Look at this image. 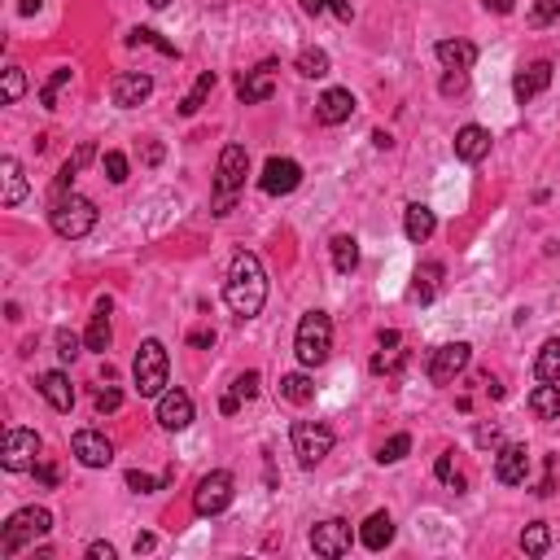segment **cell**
<instances>
[{"label":"cell","instance_id":"1","mask_svg":"<svg viewBox=\"0 0 560 560\" xmlns=\"http://www.w3.org/2000/svg\"><path fill=\"white\" fill-rule=\"evenodd\" d=\"M224 298H228V307L237 311L241 320H254L263 311V302H267V272H263L259 254L241 250L237 259H233L228 280H224Z\"/></svg>","mask_w":560,"mask_h":560},{"label":"cell","instance_id":"2","mask_svg":"<svg viewBox=\"0 0 560 560\" xmlns=\"http://www.w3.org/2000/svg\"><path fill=\"white\" fill-rule=\"evenodd\" d=\"M333 351V320L324 311H307L298 320V333H293V355L302 368H320Z\"/></svg>","mask_w":560,"mask_h":560},{"label":"cell","instance_id":"3","mask_svg":"<svg viewBox=\"0 0 560 560\" xmlns=\"http://www.w3.org/2000/svg\"><path fill=\"white\" fill-rule=\"evenodd\" d=\"M166 372H171V360H166V346L158 337L140 342L136 360H132V381H136V395L140 399H158L166 390Z\"/></svg>","mask_w":560,"mask_h":560},{"label":"cell","instance_id":"4","mask_svg":"<svg viewBox=\"0 0 560 560\" xmlns=\"http://www.w3.org/2000/svg\"><path fill=\"white\" fill-rule=\"evenodd\" d=\"M53 530V513L48 508H22V513H13L9 525H4V534H0V556L13 560L27 543H36Z\"/></svg>","mask_w":560,"mask_h":560},{"label":"cell","instance_id":"5","mask_svg":"<svg viewBox=\"0 0 560 560\" xmlns=\"http://www.w3.org/2000/svg\"><path fill=\"white\" fill-rule=\"evenodd\" d=\"M245 175H250L245 145H224L219 171H215V215H228V210H233V198H237V189L245 184Z\"/></svg>","mask_w":560,"mask_h":560},{"label":"cell","instance_id":"6","mask_svg":"<svg viewBox=\"0 0 560 560\" xmlns=\"http://www.w3.org/2000/svg\"><path fill=\"white\" fill-rule=\"evenodd\" d=\"M48 219H53V233L66 241H80L88 237L92 228H97V206L80 193H71V198H57L53 201V210H48Z\"/></svg>","mask_w":560,"mask_h":560},{"label":"cell","instance_id":"7","mask_svg":"<svg viewBox=\"0 0 560 560\" xmlns=\"http://www.w3.org/2000/svg\"><path fill=\"white\" fill-rule=\"evenodd\" d=\"M328 451H333V429L328 425H320V420H298L293 425V455H298L302 469L324 464Z\"/></svg>","mask_w":560,"mask_h":560},{"label":"cell","instance_id":"8","mask_svg":"<svg viewBox=\"0 0 560 560\" xmlns=\"http://www.w3.org/2000/svg\"><path fill=\"white\" fill-rule=\"evenodd\" d=\"M36 460H40V434L13 425V429L4 434V446H0V464H4L9 473H22V469H36Z\"/></svg>","mask_w":560,"mask_h":560},{"label":"cell","instance_id":"9","mask_svg":"<svg viewBox=\"0 0 560 560\" xmlns=\"http://www.w3.org/2000/svg\"><path fill=\"white\" fill-rule=\"evenodd\" d=\"M228 504H233V473H224V469L206 473V478L198 481V490H193V508H198V517H219Z\"/></svg>","mask_w":560,"mask_h":560},{"label":"cell","instance_id":"10","mask_svg":"<svg viewBox=\"0 0 560 560\" xmlns=\"http://www.w3.org/2000/svg\"><path fill=\"white\" fill-rule=\"evenodd\" d=\"M469 360H473V346H469V342H446V346L434 351V360H429V381H434V386H451V381L469 368Z\"/></svg>","mask_w":560,"mask_h":560},{"label":"cell","instance_id":"11","mask_svg":"<svg viewBox=\"0 0 560 560\" xmlns=\"http://www.w3.org/2000/svg\"><path fill=\"white\" fill-rule=\"evenodd\" d=\"M311 547H316V556H346L351 552V521L342 517H328L320 521V525H311Z\"/></svg>","mask_w":560,"mask_h":560},{"label":"cell","instance_id":"12","mask_svg":"<svg viewBox=\"0 0 560 560\" xmlns=\"http://www.w3.org/2000/svg\"><path fill=\"white\" fill-rule=\"evenodd\" d=\"M298 184H302V166L293 158H267L263 175H259V189H263L267 198H284V193H293Z\"/></svg>","mask_w":560,"mask_h":560},{"label":"cell","instance_id":"13","mask_svg":"<svg viewBox=\"0 0 560 560\" xmlns=\"http://www.w3.org/2000/svg\"><path fill=\"white\" fill-rule=\"evenodd\" d=\"M71 451H75V460H80L83 469H106L115 460V442L106 438L101 429H80L71 438Z\"/></svg>","mask_w":560,"mask_h":560},{"label":"cell","instance_id":"14","mask_svg":"<svg viewBox=\"0 0 560 560\" xmlns=\"http://www.w3.org/2000/svg\"><path fill=\"white\" fill-rule=\"evenodd\" d=\"M110 97H115L119 110H136L140 101L154 97V80H149L145 71H123V75H115V83H110Z\"/></svg>","mask_w":560,"mask_h":560},{"label":"cell","instance_id":"15","mask_svg":"<svg viewBox=\"0 0 560 560\" xmlns=\"http://www.w3.org/2000/svg\"><path fill=\"white\" fill-rule=\"evenodd\" d=\"M158 425L162 429H171V434L189 429V425H193V399H189L184 390H162L158 395Z\"/></svg>","mask_w":560,"mask_h":560},{"label":"cell","instance_id":"16","mask_svg":"<svg viewBox=\"0 0 560 560\" xmlns=\"http://www.w3.org/2000/svg\"><path fill=\"white\" fill-rule=\"evenodd\" d=\"M351 115H355L351 88H328L320 101H316V123H324V127H337V123H346Z\"/></svg>","mask_w":560,"mask_h":560},{"label":"cell","instance_id":"17","mask_svg":"<svg viewBox=\"0 0 560 560\" xmlns=\"http://www.w3.org/2000/svg\"><path fill=\"white\" fill-rule=\"evenodd\" d=\"M495 478L504 481V486H521V481L530 478V451L525 446H504L499 451V460H495Z\"/></svg>","mask_w":560,"mask_h":560},{"label":"cell","instance_id":"18","mask_svg":"<svg viewBox=\"0 0 560 560\" xmlns=\"http://www.w3.org/2000/svg\"><path fill=\"white\" fill-rule=\"evenodd\" d=\"M434 228H438V215L425 206V201H412L407 210H403V233L412 245H425V241L434 237Z\"/></svg>","mask_w":560,"mask_h":560},{"label":"cell","instance_id":"19","mask_svg":"<svg viewBox=\"0 0 560 560\" xmlns=\"http://www.w3.org/2000/svg\"><path fill=\"white\" fill-rule=\"evenodd\" d=\"M272 71H276V62H263L259 71H245L241 75V83H237V97L245 101V106H259V101H267L272 97Z\"/></svg>","mask_w":560,"mask_h":560},{"label":"cell","instance_id":"20","mask_svg":"<svg viewBox=\"0 0 560 560\" xmlns=\"http://www.w3.org/2000/svg\"><path fill=\"white\" fill-rule=\"evenodd\" d=\"M547 83H552V62H530L517 80H513V92H517V101L525 106V101H534L539 92H547Z\"/></svg>","mask_w":560,"mask_h":560},{"label":"cell","instance_id":"21","mask_svg":"<svg viewBox=\"0 0 560 560\" xmlns=\"http://www.w3.org/2000/svg\"><path fill=\"white\" fill-rule=\"evenodd\" d=\"M486 154H490V132H486V127L469 123V127L455 132V158L460 162H481Z\"/></svg>","mask_w":560,"mask_h":560},{"label":"cell","instance_id":"22","mask_svg":"<svg viewBox=\"0 0 560 560\" xmlns=\"http://www.w3.org/2000/svg\"><path fill=\"white\" fill-rule=\"evenodd\" d=\"M0 206H18L27 198V175H22V162L18 158H0Z\"/></svg>","mask_w":560,"mask_h":560},{"label":"cell","instance_id":"23","mask_svg":"<svg viewBox=\"0 0 560 560\" xmlns=\"http://www.w3.org/2000/svg\"><path fill=\"white\" fill-rule=\"evenodd\" d=\"M40 395L53 403L57 412H71V407H75V386H71V377H66V372H57V368L40 377Z\"/></svg>","mask_w":560,"mask_h":560},{"label":"cell","instance_id":"24","mask_svg":"<svg viewBox=\"0 0 560 560\" xmlns=\"http://www.w3.org/2000/svg\"><path fill=\"white\" fill-rule=\"evenodd\" d=\"M434 53H438V62L446 71H469L478 62V44H469V40H438Z\"/></svg>","mask_w":560,"mask_h":560},{"label":"cell","instance_id":"25","mask_svg":"<svg viewBox=\"0 0 560 560\" xmlns=\"http://www.w3.org/2000/svg\"><path fill=\"white\" fill-rule=\"evenodd\" d=\"M390 539H395V521H390V513H372V517L363 521L360 543L368 547V552H381V547H390Z\"/></svg>","mask_w":560,"mask_h":560},{"label":"cell","instance_id":"26","mask_svg":"<svg viewBox=\"0 0 560 560\" xmlns=\"http://www.w3.org/2000/svg\"><path fill=\"white\" fill-rule=\"evenodd\" d=\"M106 311H110V298H101V302H97V316L88 320V333H83V346H88V351H106V346H110V337H115V333H110V316H106Z\"/></svg>","mask_w":560,"mask_h":560},{"label":"cell","instance_id":"27","mask_svg":"<svg viewBox=\"0 0 560 560\" xmlns=\"http://www.w3.org/2000/svg\"><path fill=\"white\" fill-rule=\"evenodd\" d=\"M328 250H333V267H337L342 276H351V272L360 267V241H355V237L337 233V237L328 241Z\"/></svg>","mask_w":560,"mask_h":560},{"label":"cell","instance_id":"28","mask_svg":"<svg viewBox=\"0 0 560 560\" xmlns=\"http://www.w3.org/2000/svg\"><path fill=\"white\" fill-rule=\"evenodd\" d=\"M530 412H534L539 420H560V386L543 381V386L530 395Z\"/></svg>","mask_w":560,"mask_h":560},{"label":"cell","instance_id":"29","mask_svg":"<svg viewBox=\"0 0 560 560\" xmlns=\"http://www.w3.org/2000/svg\"><path fill=\"white\" fill-rule=\"evenodd\" d=\"M552 547V525L547 521H530L525 530H521V552L525 556H543Z\"/></svg>","mask_w":560,"mask_h":560},{"label":"cell","instance_id":"30","mask_svg":"<svg viewBox=\"0 0 560 560\" xmlns=\"http://www.w3.org/2000/svg\"><path fill=\"white\" fill-rule=\"evenodd\" d=\"M534 377H539V381H552V386L560 381V342H556V337L539 346V360H534Z\"/></svg>","mask_w":560,"mask_h":560},{"label":"cell","instance_id":"31","mask_svg":"<svg viewBox=\"0 0 560 560\" xmlns=\"http://www.w3.org/2000/svg\"><path fill=\"white\" fill-rule=\"evenodd\" d=\"M280 399L311 403V399H316V381H311L307 372H289V377H280Z\"/></svg>","mask_w":560,"mask_h":560},{"label":"cell","instance_id":"32","mask_svg":"<svg viewBox=\"0 0 560 560\" xmlns=\"http://www.w3.org/2000/svg\"><path fill=\"white\" fill-rule=\"evenodd\" d=\"M328 66H333V62H328L324 48H302V53H298V75H307V80H324Z\"/></svg>","mask_w":560,"mask_h":560},{"label":"cell","instance_id":"33","mask_svg":"<svg viewBox=\"0 0 560 560\" xmlns=\"http://www.w3.org/2000/svg\"><path fill=\"white\" fill-rule=\"evenodd\" d=\"M438 280H442V263H425V267H420V276H416V298H420V302H434Z\"/></svg>","mask_w":560,"mask_h":560},{"label":"cell","instance_id":"34","mask_svg":"<svg viewBox=\"0 0 560 560\" xmlns=\"http://www.w3.org/2000/svg\"><path fill=\"white\" fill-rule=\"evenodd\" d=\"M210 88H215V75L206 71V75H201V80L193 83V92H189V97L180 101V115H198L201 106H206V97H210Z\"/></svg>","mask_w":560,"mask_h":560},{"label":"cell","instance_id":"35","mask_svg":"<svg viewBox=\"0 0 560 560\" xmlns=\"http://www.w3.org/2000/svg\"><path fill=\"white\" fill-rule=\"evenodd\" d=\"M127 44H132V48H140V44H149V48H158L162 57H175V44L158 40V31H149V27H136V31H127Z\"/></svg>","mask_w":560,"mask_h":560},{"label":"cell","instance_id":"36","mask_svg":"<svg viewBox=\"0 0 560 560\" xmlns=\"http://www.w3.org/2000/svg\"><path fill=\"white\" fill-rule=\"evenodd\" d=\"M560 18V0H534L530 4V27H552Z\"/></svg>","mask_w":560,"mask_h":560},{"label":"cell","instance_id":"37","mask_svg":"<svg viewBox=\"0 0 560 560\" xmlns=\"http://www.w3.org/2000/svg\"><path fill=\"white\" fill-rule=\"evenodd\" d=\"M302 9H307V13H324V9H333L342 22H351V18H355L351 0H302Z\"/></svg>","mask_w":560,"mask_h":560},{"label":"cell","instance_id":"38","mask_svg":"<svg viewBox=\"0 0 560 560\" xmlns=\"http://www.w3.org/2000/svg\"><path fill=\"white\" fill-rule=\"evenodd\" d=\"M66 83H71V71H66V66H62V71H53V80L40 88V106H44V110H53V106H57V92H62Z\"/></svg>","mask_w":560,"mask_h":560},{"label":"cell","instance_id":"39","mask_svg":"<svg viewBox=\"0 0 560 560\" xmlns=\"http://www.w3.org/2000/svg\"><path fill=\"white\" fill-rule=\"evenodd\" d=\"M101 171H106L110 184H123L127 180V158H123L119 149H110V154H101Z\"/></svg>","mask_w":560,"mask_h":560},{"label":"cell","instance_id":"40","mask_svg":"<svg viewBox=\"0 0 560 560\" xmlns=\"http://www.w3.org/2000/svg\"><path fill=\"white\" fill-rule=\"evenodd\" d=\"M407 451H412V438H407V434H395V438L381 446V455H377V460H381V464H399Z\"/></svg>","mask_w":560,"mask_h":560},{"label":"cell","instance_id":"41","mask_svg":"<svg viewBox=\"0 0 560 560\" xmlns=\"http://www.w3.org/2000/svg\"><path fill=\"white\" fill-rule=\"evenodd\" d=\"M22 88H27V75H22V66H9V71H4V106H13V101L22 97Z\"/></svg>","mask_w":560,"mask_h":560},{"label":"cell","instance_id":"42","mask_svg":"<svg viewBox=\"0 0 560 560\" xmlns=\"http://www.w3.org/2000/svg\"><path fill=\"white\" fill-rule=\"evenodd\" d=\"M451 455H455V451H442V455H438V464H434V473H438V481H446L451 490H460L464 481L455 478V460H451Z\"/></svg>","mask_w":560,"mask_h":560},{"label":"cell","instance_id":"43","mask_svg":"<svg viewBox=\"0 0 560 560\" xmlns=\"http://www.w3.org/2000/svg\"><path fill=\"white\" fill-rule=\"evenodd\" d=\"M97 158V145H92V140H83L80 149H75V154H71V158L62 162V166H66V171H71V175H80L83 166H88V162Z\"/></svg>","mask_w":560,"mask_h":560},{"label":"cell","instance_id":"44","mask_svg":"<svg viewBox=\"0 0 560 560\" xmlns=\"http://www.w3.org/2000/svg\"><path fill=\"white\" fill-rule=\"evenodd\" d=\"M259 381H263L259 372H241L237 381H233V395H237L241 403H250V399H254V395H259Z\"/></svg>","mask_w":560,"mask_h":560},{"label":"cell","instance_id":"45","mask_svg":"<svg viewBox=\"0 0 560 560\" xmlns=\"http://www.w3.org/2000/svg\"><path fill=\"white\" fill-rule=\"evenodd\" d=\"M57 355H62L66 363H75V360H80V337L62 328V333H57Z\"/></svg>","mask_w":560,"mask_h":560},{"label":"cell","instance_id":"46","mask_svg":"<svg viewBox=\"0 0 560 560\" xmlns=\"http://www.w3.org/2000/svg\"><path fill=\"white\" fill-rule=\"evenodd\" d=\"M127 486H132V490H140V495H154V490H162L166 481H154V478H149V473H140V469H132V473H127Z\"/></svg>","mask_w":560,"mask_h":560},{"label":"cell","instance_id":"47","mask_svg":"<svg viewBox=\"0 0 560 560\" xmlns=\"http://www.w3.org/2000/svg\"><path fill=\"white\" fill-rule=\"evenodd\" d=\"M119 407H123V390L106 386V390L97 395V412H101V416H110V412H119Z\"/></svg>","mask_w":560,"mask_h":560},{"label":"cell","instance_id":"48","mask_svg":"<svg viewBox=\"0 0 560 560\" xmlns=\"http://www.w3.org/2000/svg\"><path fill=\"white\" fill-rule=\"evenodd\" d=\"M464 71H446V80H442V97H455V92H464Z\"/></svg>","mask_w":560,"mask_h":560},{"label":"cell","instance_id":"49","mask_svg":"<svg viewBox=\"0 0 560 560\" xmlns=\"http://www.w3.org/2000/svg\"><path fill=\"white\" fill-rule=\"evenodd\" d=\"M36 478H40L44 486H57V469H53L48 460H36Z\"/></svg>","mask_w":560,"mask_h":560},{"label":"cell","instance_id":"50","mask_svg":"<svg viewBox=\"0 0 560 560\" xmlns=\"http://www.w3.org/2000/svg\"><path fill=\"white\" fill-rule=\"evenodd\" d=\"M140 158L149 162V166H158V162H162V145H158V140H145V149H140Z\"/></svg>","mask_w":560,"mask_h":560},{"label":"cell","instance_id":"51","mask_svg":"<svg viewBox=\"0 0 560 560\" xmlns=\"http://www.w3.org/2000/svg\"><path fill=\"white\" fill-rule=\"evenodd\" d=\"M377 342H381V351H395V346H399L403 337L395 333V328H381V333H377Z\"/></svg>","mask_w":560,"mask_h":560},{"label":"cell","instance_id":"52","mask_svg":"<svg viewBox=\"0 0 560 560\" xmlns=\"http://www.w3.org/2000/svg\"><path fill=\"white\" fill-rule=\"evenodd\" d=\"M88 560H115V547H110V543H92V547H88Z\"/></svg>","mask_w":560,"mask_h":560},{"label":"cell","instance_id":"53","mask_svg":"<svg viewBox=\"0 0 560 560\" xmlns=\"http://www.w3.org/2000/svg\"><path fill=\"white\" fill-rule=\"evenodd\" d=\"M189 342H193V346H215V328H198Z\"/></svg>","mask_w":560,"mask_h":560},{"label":"cell","instance_id":"54","mask_svg":"<svg viewBox=\"0 0 560 560\" xmlns=\"http://www.w3.org/2000/svg\"><path fill=\"white\" fill-rule=\"evenodd\" d=\"M499 442V429L490 425V429H478V446H495Z\"/></svg>","mask_w":560,"mask_h":560},{"label":"cell","instance_id":"55","mask_svg":"<svg viewBox=\"0 0 560 560\" xmlns=\"http://www.w3.org/2000/svg\"><path fill=\"white\" fill-rule=\"evenodd\" d=\"M154 543H158L154 534H136V556H140V552H154Z\"/></svg>","mask_w":560,"mask_h":560},{"label":"cell","instance_id":"56","mask_svg":"<svg viewBox=\"0 0 560 560\" xmlns=\"http://www.w3.org/2000/svg\"><path fill=\"white\" fill-rule=\"evenodd\" d=\"M372 145H377V149H390L395 140H390V132H372Z\"/></svg>","mask_w":560,"mask_h":560},{"label":"cell","instance_id":"57","mask_svg":"<svg viewBox=\"0 0 560 560\" xmlns=\"http://www.w3.org/2000/svg\"><path fill=\"white\" fill-rule=\"evenodd\" d=\"M18 13H22V18H27V13H40V0H22V4H18Z\"/></svg>","mask_w":560,"mask_h":560},{"label":"cell","instance_id":"58","mask_svg":"<svg viewBox=\"0 0 560 560\" xmlns=\"http://www.w3.org/2000/svg\"><path fill=\"white\" fill-rule=\"evenodd\" d=\"M486 4H490L495 13H513V0H486Z\"/></svg>","mask_w":560,"mask_h":560},{"label":"cell","instance_id":"59","mask_svg":"<svg viewBox=\"0 0 560 560\" xmlns=\"http://www.w3.org/2000/svg\"><path fill=\"white\" fill-rule=\"evenodd\" d=\"M219 407H224V412L233 416V412H237V407H241V399H237V395H224V403H219Z\"/></svg>","mask_w":560,"mask_h":560},{"label":"cell","instance_id":"60","mask_svg":"<svg viewBox=\"0 0 560 560\" xmlns=\"http://www.w3.org/2000/svg\"><path fill=\"white\" fill-rule=\"evenodd\" d=\"M166 4H171V0H149V9H166Z\"/></svg>","mask_w":560,"mask_h":560},{"label":"cell","instance_id":"61","mask_svg":"<svg viewBox=\"0 0 560 560\" xmlns=\"http://www.w3.org/2000/svg\"><path fill=\"white\" fill-rule=\"evenodd\" d=\"M556 254H560V250H556Z\"/></svg>","mask_w":560,"mask_h":560}]
</instances>
